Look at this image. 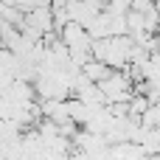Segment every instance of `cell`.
Wrapping results in <instances>:
<instances>
[{"label": "cell", "mask_w": 160, "mask_h": 160, "mask_svg": "<svg viewBox=\"0 0 160 160\" xmlns=\"http://www.w3.org/2000/svg\"><path fill=\"white\" fill-rule=\"evenodd\" d=\"M132 39L129 37H107V39H93L90 48V59L101 62L110 70H127V65L132 62Z\"/></svg>", "instance_id": "obj_1"}, {"label": "cell", "mask_w": 160, "mask_h": 160, "mask_svg": "<svg viewBox=\"0 0 160 160\" xmlns=\"http://www.w3.org/2000/svg\"><path fill=\"white\" fill-rule=\"evenodd\" d=\"M6 62H17V56H14V53H6ZM0 68H3V70H6L8 76H14L20 65H3V59H0Z\"/></svg>", "instance_id": "obj_2"}]
</instances>
